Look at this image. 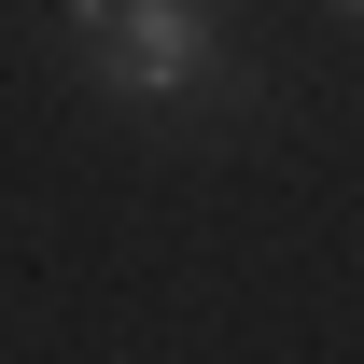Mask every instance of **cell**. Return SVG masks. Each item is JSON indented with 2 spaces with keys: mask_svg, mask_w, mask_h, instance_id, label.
<instances>
[{
  "mask_svg": "<svg viewBox=\"0 0 364 364\" xmlns=\"http://www.w3.org/2000/svg\"><path fill=\"white\" fill-rule=\"evenodd\" d=\"M56 43L112 98H196L225 70V0H56Z\"/></svg>",
  "mask_w": 364,
  "mask_h": 364,
  "instance_id": "1",
  "label": "cell"
},
{
  "mask_svg": "<svg viewBox=\"0 0 364 364\" xmlns=\"http://www.w3.org/2000/svg\"><path fill=\"white\" fill-rule=\"evenodd\" d=\"M350 14H364V0H350Z\"/></svg>",
  "mask_w": 364,
  "mask_h": 364,
  "instance_id": "2",
  "label": "cell"
}]
</instances>
